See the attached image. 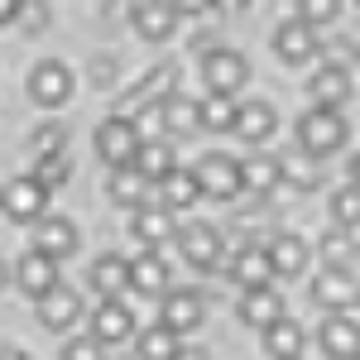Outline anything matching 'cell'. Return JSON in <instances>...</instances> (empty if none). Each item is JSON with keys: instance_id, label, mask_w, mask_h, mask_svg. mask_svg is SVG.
<instances>
[{"instance_id": "816d5d0a", "label": "cell", "mask_w": 360, "mask_h": 360, "mask_svg": "<svg viewBox=\"0 0 360 360\" xmlns=\"http://www.w3.org/2000/svg\"><path fill=\"white\" fill-rule=\"evenodd\" d=\"M298 360H303V356H298Z\"/></svg>"}, {"instance_id": "6da1fadb", "label": "cell", "mask_w": 360, "mask_h": 360, "mask_svg": "<svg viewBox=\"0 0 360 360\" xmlns=\"http://www.w3.org/2000/svg\"><path fill=\"white\" fill-rule=\"evenodd\" d=\"M49 193L53 188H44L39 178H15V183L0 188V212L15 226H39L49 217Z\"/></svg>"}, {"instance_id": "5b68a950", "label": "cell", "mask_w": 360, "mask_h": 360, "mask_svg": "<svg viewBox=\"0 0 360 360\" xmlns=\"http://www.w3.org/2000/svg\"><path fill=\"white\" fill-rule=\"evenodd\" d=\"M173 86H178V63H159V68H154V72H144L130 91H120L115 111H120V115H144L154 101H164Z\"/></svg>"}, {"instance_id": "9a60e30c", "label": "cell", "mask_w": 360, "mask_h": 360, "mask_svg": "<svg viewBox=\"0 0 360 360\" xmlns=\"http://www.w3.org/2000/svg\"><path fill=\"white\" fill-rule=\"evenodd\" d=\"M274 53H278V63H288V68L307 63V58L317 53V34H312V25H307V20H283L278 34H274Z\"/></svg>"}, {"instance_id": "8fae6325", "label": "cell", "mask_w": 360, "mask_h": 360, "mask_svg": "<svg viewBox=\"0 0 360 360\" xmlns=\"http://www.w3.org/2000/svg\"><path fill=\"white\" fill-rule=\"evenodd\" d=\"M202 317H207V303H202V293L197 288H173L164 293V312H159V322L173 327L178 336H188L202 327Z\"/></svg>"}, {"instance_id": "d6a6232c", "label": "cell", "mask_w": 360, "mask_h": 360, "mask_svg": "<svg viewBox=\"0 0 360 360\" xmlns=\"http://www.w3.org/2000/svg\"><path fill=\"white\" fill-rule=\"evenodd\" d=\"M178 351H183V346H178V332L164 327V322H159V327H149V332H139V346H135L139 360H173Z\"/></svg>"}, {"instance_id": "7402d4cb", "label": "cell", "mask_w": 360, "mask_h": 360, "mask_svg": "<svg viewBox=\"0 0 360 360\" xmlns=\"http://www.w3.org/2000/svg\"><path fill=\"white\" fill-rule=\"evenodd\" d=\"M283 183V159H274V154H250L245 164H240V188L255 197H269Z\"/></svg>"}, {"instance_id": "bcb514c9", "label": "cell", "mask_w": 360, "mask_h": 360, "mask_svg": "<svg viewBox=\"0 0 360 360\" xmlns=\"http://www.w3.org/2000/svg\"><path fill=\"white\" fill-rule=\"evenodd\" d=\"M0 360H34V356H29V351H20V346H5V351H0Z\"/></svg>"}, {"instance_id": "4fadbf2b", "label": "cell", "mask_w": 360, "mask_h": 360, "mask_svg": "<svg viewBox=\"0 0 360 360\" xmlns=\"http://www.w3.org/2000/svg\"><path fill=\"white\" fill-rule=\"evenodd\" d=\"M15 283H20V293H29V298H44V293L58 283V259H53V255H44V250L20 255V264H15Z\"/></svg>"}, {"instance_id": "ee69618b", "label": "cell", "mask_w": 360, "mask_h": 360, "mask_svg": "<svg viewBox=\"0 0 360 360\" xmlns=\"http://www.w3.org/2000/svg\"><path fill=\"white\" fill-rule=\"evenodd\" d=\"M25 10H29V29H44V5L39 0H25Z\"/></svg>"}, {"instance_id": "f35d334b", "label": "cell", "mask_w": 360, "mask_h": 360, "mask_svg": "<svg viewBox=\"0 0 360 360\" xmlns=\"http://www.w3.org/2000/svg\"><path fill=\"white\" fill-rule=\"evenodd\" d=\"M63 144H68V130L63 125H39L34 130V154L44 159V154H63Z\"/></svg>"}, {"instance_id": "60d3db41", "label": "cell", "mask_w": 360, "mask_h": 360, "mask_svg": "<svg viewBox=\"0 0 360 360\" xmlns=\"http://www.w3.org/2000/svg\"><path fill=\"white\" fill-rule=\"evenodd\" d=\"M91 86H115V58H91Z\"/></svg>"}, {"instance_id": "7a4b0ae2", "label": "cell", "mask_w": 360, "mask_h": 360, "mask_svg": "<svg viewBox=\"0 0 360 360\" xmlns=\"http://www.w3.org/2000/svg\"><path fill=\"white\" fill-rule=\"evenodd\" d=\"M298 144H303L312 159H327L346 144V120L332 106H312V111L298 120Z\"/></svg>"}, {"instance_id": "d4e9b609", "label": "cell", "mask_w": 360, "mask_h": 360, "mask_svg": "<svg viewBox=\"0 0 360 360\" xmlns=\"http://www.w3.org/2000/svg\"><path fill=\"white\" fill-rule=\"evenodd\" d=\"M91 288H96V298H120L130 288V259L125 255H101L91 264Z\"/></svg>"}, {"instance_id": "f5cc1de1", "label": "cell", "mask_w": 360, "mask_h": 360, "mask_svg": "<svg viewBox=\"0 0 360 360\" xmlns=\"http://www.w3.org/2000/svg\"><path fill=\"white\" fill-rule=\"evenodd\" d=\"M356 360H360V356H356Z\"/></svg>"}, {"instance_id": "603a6c76", "label": "cell", "mask_w": 360, "mask_h": 360, "mask_svg": "<svg viewBox=\"0 0 360 360\" xmlns=\"http://www.w3.org/2000/svg\"><path fill=\"white\" fill-rule=\"evenodd\" d=\"M130 236L144 240L149 250H159L164 240H173V212H168L164 202H159V207H135V217H130Z\"/></svg>"}, {"instance_id": "83f0119b", "label": "cell", "mask_w": 360, "mask_h": 360, "mask_svg": "<svg viewBox=\"0 0 360 360\" xmlns=\"http://www.w3.org/2000/svg\"><path fill=\"white\" fill-rule=\"evenodd\" d=\"M303 327H298V322H293V317H278L274 327H264V351H269V356L274 360H298L303 356Z\"/></svg>"}, {"instance_id": "277c9868", "label": "cell", "mask_w": 360, "mask_h": 360, "mask_svg": "<svg viewBox=\"0 0 360 360\" xmlns=\"http://www.w3.org/2000/svg\"><path fill=\"white\" fill-rule=\"evenodd\" d=\"M178 250H183V259L193 264V269H202V274H212V269H221L226 264V240L217 226L207 221H193L178 231Z\"/></svg>"}, {"instance_id": "cb8c5ba5", "label": "cell", "mask_w": 360, "mask_h": 360, "mask_svg": "<svg viewBox=\"0 0 360 360\" xmlns=\"http://www.w3.org/2000/svg\"><path fill=\"white\" fill-rule=\"evenodd\" d=\"M34 250H44L53 259H68L77 250V226L68 221V217H44V221L34 226Z\"/></svg>"}, {"instance_id": "d590c367", "label": "cell", "mask_w": 360, "mask_h": 360, "mask_svg": "<svg viewBox=\"0 0 360 360\" xmlns=\"http://www.w3.org/2000/svg\"><path fill=\"white\" fill-rule=\"evenodd\" d=\"M34 178H39L44 188H63V183L72 178V164H68L63 154H44V159H39V168H34Z\"/></svg>"}, {"instance_id": "7bdbcfd3", "label": "cell", "mask_w": 360, "mask_h": 360, "mask_svg": "<svg viewBox=\"0 0 360 360\" xmlns=\"http://www.w3.org/2000/svg\"><path fill=\"white\" fill-rule=\"evenodd\" d=\"M20 10H25V0H0V25H10Z\"/></svg>"}, {"instance_id": "30bf717a", "label": "cell", "mask_w": 360, "mask_h": 360, "mask_svg": "<svg viewBox=\"0 0 360 360\" xmlns=\"http://www.w3.org/2000/svg\"><path fill=\"white\" fill-rule=\"evenodd\" d=\"M317 346H322V356L327 360H356L360 356V322L356 317H322V332H317Z\"/></svg>"}, {"instance_id": "7c38bea8", "label": "cell", "mask_w": 360, "mask_h": 360, "mask_svg": "<svg viewBox=\"0 0 360 360\" xmlns=\"http://www.w3.org/2000/svg\"><path fill=\"white\" fill-rule=\"evenodd\" d=\"M77 317H82V298H77L68 283H53V288L39 298V322H44V332H68Z\"/></svg>"}, {"instance_id": "f907efd6", "label": "cell", "mask_w": 360, "mask_h": 360, "mask_svg": "<svg viewBox=\"0 0 360 360\" xmlns=\"http://www.w3.org/2000/svg\"><path fill=\"white\" fill-rule=\"evenodd\" d=\"M115 360H135V356H115Z\"/></svg>"}, {"instance_id": "4dcf8cb0", "label": "cell", "mask_w": 360, "mask_h": 360, "mask_svg": "<svg viewBox=\"0 0 360 360\" xmlns=\"http://www.w3.org/2000/svg\"><path fill=\"white\" fill-rule=\"evenodd\" d=\"M144 188H149V178L139 173L135 164H125V168H111V202H120V207H139L144 202Z\"/></svg>"}, {"instance_id": "b9f144b4", "label": "cell", "mask_w": 360, "mask_h": 360, "mask_svg": "<svg viewBox=\"0 0 360 360\" xmlns=\"http://www.w3.org/2000/svg\"><path fill=\"white\" fill-rule=\"evenodd\" d=\"M173 5H178V15H207L217 0H173Z\"/></svg>"}, {"instance_id": "8d00e7d4", "label": "cell", "mask_w": 360, "mask_h": 360, "mask_svg": "<svg viewBox=\"0 0 360 360\" xmlns=\"http://www.w3.org/2000/svg\"><path fill=\"white\" fill-rule=\"evenodd\" d=\"M351 255H356V245H351L346 226H336L332 236H322V264H351Z\"/></svg>"}, {"instance_id": "7dc6e473", "label": "cell", "mask_w": 360, "mask_h": 360, "mask_svg": "<svg viewBox=\"0 0 360 360\" xmlns=\"http://www.w3.org/2000/svg\"><path fill=\"white\" fill-rule=\"evenodd\" d=\"M250 0H217V10H245Z\"/></svg>"}, {"instance_id": "d6986e66", "label": "cell", "mask_w": 360, "mask_h": 360, "mask_svg": "<svg viewBox=\"0 0 360 360\" xmlns=\"http://www.w3.org/2000/svg\"><path fill=\"white\" fill-rule=\"evenodd\" d=\"M135 29L149 44H164L168 34L178 29V5H173V0H139L135 5Z\"/></svg>"}, {"instance_id": "681fc988", "label": "cell", "mask_w": 360, "mask_h": 360, "mask_svg": "<svg viewBox=\"0 0 360 360\" xmlns=\"http://www.w3.org/2000/svg\"><path fill=\"white\" fill-rule=\"evenodd\" d=\"M5 278H10V274H5V259H0V288H5Z\"/></svg>"}, {"instance_id": "c3c4849f", "label": "cell", "mask_w": 360, "mask_h": 360, "mask_svg": "<svg viewBox=\"0 0 360 360\" xmlns=\"http://www.w3.org/2000/svg\"><path fill=\"white\" fill-rule=\"evenodd\" d=\"M351 183L360 188V154H356V164H351Z\"/></svg>"}, {"instance_id": "ab89813d", "label": "cell", "mask_w": 360, "mask_h": 360, "mask_svg": "<svg viewBox=\"0 0 360 360\" xmlns=\"http://www.w3.org/2000/svg\"><path fill=\"white\" fill-rule=\"evenodd\" d=\"M101 346H106V341H96V336H72V341L63 346V360H106Z\"/></svg>"}, {"instance_id": "1f68e13d", "label": "cell", "mask_w": 360, "mask_h": 360, "mask_svg": "<svg viewBox=\"0 0 360 360\" xmlns=\"http://www.w3.org/2000/svg\"><path fill=\"white\" fill-rule=\"evenodd\" d=\"M236 120H240V106L231 96H221V91H207V101H202V130L226 135V130H236Z\"/></svg>"}, {"instance_id": "5bb4252c", "label": "cell", "mask_w": 360, "mask_h": 360, "mask_svg": "<svg viewBox=\"0 0 360 360\" xmlns=\"http://www.w3.org/2000/svg\"><path fill=\"white\" fill-rule=\"evenodd\" d=\"M159 120H164V130L173 139H188L202 130V101L183 96V91H168L164 101H159Z\"/></svg>"}, {"instance_id": "f1b7e54d", "label": "cell", "mask_w": 360, "mask_h": 360, "mask_svg": "<svg viewBox=\"0 0 360 360\" xmlns=\"http://www.w3.org/2000/svg\"><path fill=\"white\" fill-rule=\"evenodd\" d=\"M135 168L149 178V183H164L168 173L178 168V159H173V144H168V139H144V144H139V154H135Z\"/></svg>"}, {"instance_id": "8992f818", "label": "cell", "mask_w": 360, "mask_h": 360, "mask_svg": "<svg viewBox=\"0 0 360 360\" xmlns=\"http://www.w3.org/2000/svg\"><path fill=\"white\" fill-rule=\"evenodd\" d=\"M29 96H34L44 111L68 106V96H72V68L58 63V58H44V63L29 72Z\"/></svg>"}, {"instance_id": "3957f363", "label": "cell", "mask_w": 360, "mask_h": 360, "mask_svg": "<svg viewBox=\"0 0 360 360\" xmlns=\"http://www.w3.org/2000/svg\"><path fill=\"white\" fill-rule=\"evenodd\" d=\"M139 130H135V120L130 115H106L101 125H96V154H101V164H111V168H125V164H135V154H139Z\"/></svg>"}, {"instance_id": "9c48e42d", "label": "cell", "mask_w": 360, "mask_h": 360, "mask_svg": "<svg viewBox=\"0 0 360 360\" xmlns=\"http://www.w3.org/2000/svg\"><path fill=\"white\" fill-rule=\"evenodd\" d=\"M197 183H202V197H212V202H231V197H240V164L231 159V154H207V159H197Z\"/></svg>"}, {"instance_id": "2e32d148", "label": "cell", "mask_w": 360, "mask_h": 360, "mask_svg": "<svg viewBox=\"0 0 360 360\" xmlns=\"http://www.w3.org/2000/svg\"><path fill=\"white\" fill-rule=\"evenodd\" d=\"M269 264H274V278H298L307 269V240L293 236V231H278L269 236Z\"/></svg>"}, {"instance_id": "ac0fdd59", "label": "cell", "mask_w": 360, "mask_h": 360, "mask_svg": "<svg viewBox=\"0 0 360 360\" xmlns=\"http://www.w3.org/2000/svg\"><path fill=\"white\" fill-rule=\"evenodd\" d=\"M130 288L139 298H164L168 293V264L159 250H144L139 259H130Z\"/></svg>"}, {"instance_id": "ffe728a7", "label": "cell", "mask_w": 360, "mask_h": 360, "mask_svg": "<svg viewBox=\"0 0 360 360\" xmlns=\"http://www.w3.org/2000/svg\"><path fill=\"white\" fill-rule=\"evenodd\" d=\"M278 317H283V298H278L269 283L240 293V322H245V327H259V332H264V327H274Z\"/></svg>"}, {"instance_id": "e575fe53", "label": "cell", "mask_w": 360, "mask_h": 360, "mask_svg": "<svg viewBox=\"0 0 360 360\" xmlns=\"http://www.w3.org/2000/svg\"><path fill=\"white\" fill-rule=\"evenodd\" d=\"M283 178H288V183H293V188H303V193H312V188H317V168H312V154H288V159H283Z\"/></svg>"}, {"instance_id": "52a82bcc", "label": "cell", "mask_w": 360, "mask_h": 360, "mask_svg": "<svg viewBox=\"0 0 360 360\" xmlns=\"http://www.w3.org/2000/svg\"><path fill=\"white\" fill-rule=\"evenodd\" d=\"M202 82H207V91L236 96V91L250 82V63L236 53V49H212V53L202 58Z\"/></svg>"}, {"instance_id": "f546056e", "label": "cell", "mask_w": 360, "mask_h": 360, "mask_svg": "<svg viewBox=\"0 0 360 360\" xmlns=\"http://www.w3.org/2000/svg\"><path fill=\"white\" fill-rule=\"evenodd\" d=\"M312 96H317V106H332V111H341V106H346V96H351V77H346V68L327 63V68L312 77Z\"/></svg>"}, {"instance_id": "e0dca14e", "label": "cell", "mask_w": 360, "mask_h": 360, "mask_svg": "<svg viewBox=\"0 0 360 360\" xmlns=\"http://www.w3.org/2000/svg\"><path fill=\"white\" fill-rule=\"evenodd\" d=\"M135 332V312L125 307V298H101L91 312V336L96 341H125Z\"/></svg>"}, {"instance_id": "f6af8a7d", "label": "cell", "mask_w": 360, "mask_h": 360, "mask_svg": "<svg viewBox=\"0 0 360 360\" xmlns=\"http://www.w3.org/2000/svg\"><path fill=\"white\" fill-rule=\"evenodd\" d=\"M173 360H212V356H207L202 346H183V351H178V356H173Z\"/></svg>"}, {"instance_id": "74e56055", "label": "cell", "mask_w": 360, "mask_h": 360, "mask_svg": "<svg viewBox=\"0 0 360 360\" xmlns=\"http://www.w3.org/2000/svg\"><path fill=\"white\" fill-rule=\"evenodd\" d=\"M336 15H341V0H298V20H307V25H332Z\"/></svg>"}, {"instance_id": "ba28073f", "label": "cell", "mask_w": 360, "mask_h": 360, "mask_svg": "<svg viewBox=\"0 0 360 360\" xmlns=\"http://www.w3.org/2000/svg\"><path fill=\"white\" fill-rule=\"evenodd\" d=\"M312 298L327 312H341V307L360 303V278L351 274V264H322V274L312 278Z\"/></svg>"}, {"instance_id": "484cf974", "label": "cell", "mask_w": 360, "mask_h": 360, "mask_svg": "<svg viewBox=\"0 0 360 360\" xmlns=\"http://www.w3.org/2000/svg\"><path fill=\"white\" fill-rule=\"evenodd\" d=\"M278 130V115L269 101H250V106H240V120H236V135L245 139V144H269Z\"/></svg>"}, {"instance_id": "44dd1931", "label": "cell", "mask_w": 360, "mask_h": 360, "mask_svg": "<svg viewBox=\"0 0 360 360\" xmlns=\"http://www.w3.org/2000/svg\"><path fill=\"white\" fill-rule=\"evenodd\" d=\"M231 278L240 283V288H259V283H269L274 278V264H269V250L259 245H240L236 255H231Z\"/></svg>"}, {"instance_id": "4316f807", "label": "cell", "mask_w": 360, "mask_h": 360, "mask_svg": "<svg viewBox=\"0 0 360 360\" xmlns=\"http://www.w3.org/2000/svg\"><path fill=\"white\" fill-rule=\"evenodd\" d=\"M202 202V183H197V168H173L164 178V207L168 212H188Z\"/></svg>"}, {"instance_id": "836d02e7", "label": "cell", "mask_w": 360, "mask_h": 360, "mask_svg": "<svg viewBox=\"0 0 360 360\" xmlns=\"http://www.w3.org/2000/svg\"><path fill=\"white\" fill-rule=\"evenodd\" d=\"M332 217L336 226H346V231H360V188H336L332 193Z\"/></svg>"}]
</instances>
